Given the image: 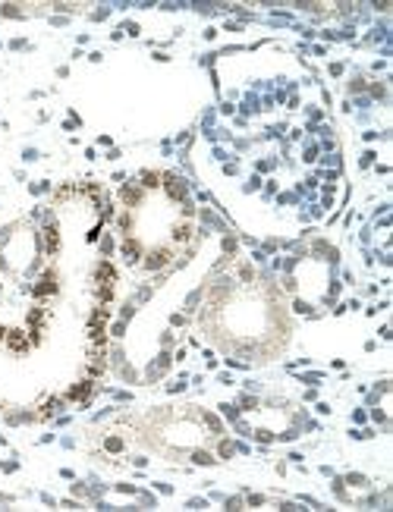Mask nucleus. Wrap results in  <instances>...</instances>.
<instances>
[{"instance_id": "1", "label": "nucleus", "mask_w": 393, "mask_h": 512, "mask_svg": "<svg viewBox=\"0 0 393 512\" xmlns=\"http://www.w3.org/2000/svg\"><path fill=\"white\" fill-rule=\"evenodd\" d=\"M208 337L233 355H274L290 337V318L277 289L252 277L224 280L211 289L202 311Z\"/></svg>"}]
</instances>
